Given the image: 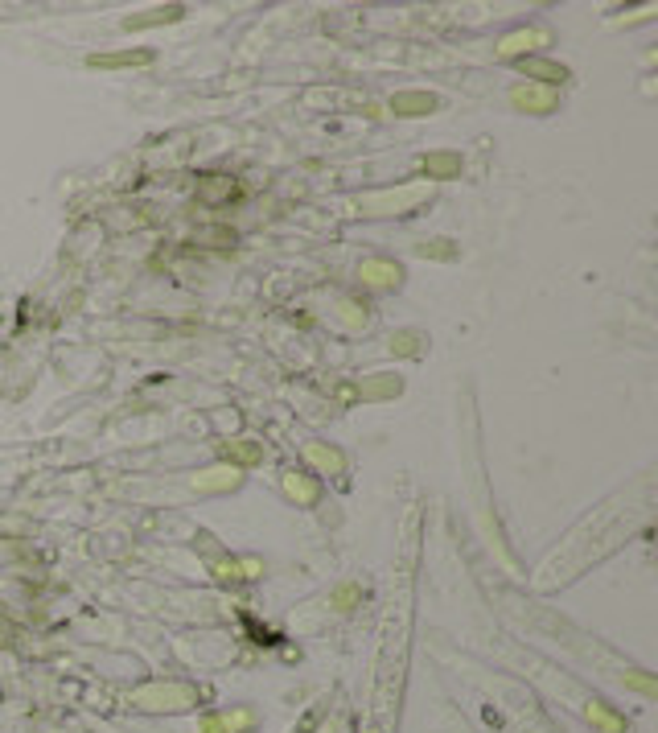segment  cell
<instances>
[{"instance_id":"6da1fadb","label":"cell","mask_w":658,"mask_h":733,"mask_svg":"<svg viewBox=\"0 0 658 733\" xmlns=\"http://www.w3.org/2000/svg\"><path fill=\"white\" fill-rule=\"evenodd\" d=\"M153 58V54H95L91 66H145V62Z\"/></svg>"}]
</instances>
